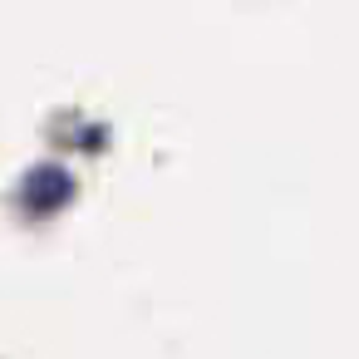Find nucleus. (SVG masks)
Segmentation results:
<instances>
[{
  "instance_id": "obj_1",
  "label": "nucleus",
  "mask_w": 359,
  "mask_h": 359,
  "mask_svg": "<svg viewBox=\"0 0 359 359\" xmlns=\"http://www.w3.org/2000/svg\"><path fill=\"white\" fill-rule=\"evenodd\" d=\"M65 197H69V177H65L60 168H45V172L30 177V207L50 212V207H60Z\"/></svg>"
}]
</instances>
